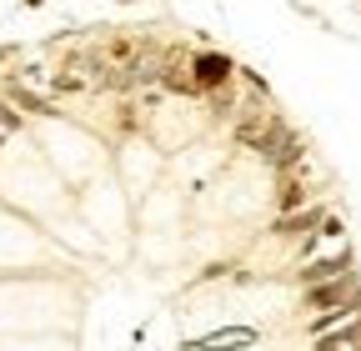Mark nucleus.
Segmentation results:
<instances>
[{
	"instance_id": "ddd939ff",
	"label": "nucleus",
	"mask_w": 361,
	"mask_h": 351,
	"mask_svg": "<svg viewBox=\"0 0 361 351\" xmlns=\"http://www.w3.org/2000/svg\"><path fill=\"white\" fill-rule=\"evenodd\" d=\"M20 6H25V11H40V6H45V0H20Z\"/></svg>"
},
{
	"instance_id": "6e6552de",
	"label": "nucleus",
	"mask_w": 361,
	"mask_h": 351,
	"mask_svg": "<svg viewBox=\"0 0 361 351\" xmlns=\"http://www.w3.org/2000/svg\"><path fill=\"white\" fill-rule=\"evenodd\" d=\"M90 85H96V80H90V75H75V70L66 66V70H56L51 80H45V91H51V96H85V91H90Z\"/></svg>"
},
{
	"instance_id": "1a4fd4ad",
	"label": "nucleus",
	"mask_w": 361,
	"mask_h": 351,
	"mask_svg": "<svg viewBox=\"0 0 361 351\" xmlns=\"http://www.w3.org/2000/svg\"><path fill=\"white\" fill-rule=\"evenodd\" d=\"M20 125H25V116L11 106V96H6V91H0V141H6V136H16Z\"/></svg>"
},
{
	"instance_id": "9b49d317",
	"label": "nucleus",
	"mask_w": 361,
	"mask_h": 351,
	"mask_svg": "<svg viewBox=\"0 0 361 351\" xmlns=\"http://www.w3.org/2000/svg\"><path fill=\"white\" fill-rule=\"evenodd\" d=\"M236 80H241V85H251L256 96H271V85H266V75H261V70H251V66H236Z\"/></svg>"
},
{
	"instance_id": "423d86ee",
	"label": "nucleus",
	"mask_w": 361,
	"mask_h": 351,
	"mask_svg": "<svg viewBox=\"0 0 361 351\" xmlns=\"http://www.w3.org/2000/svg\"><path fill=\"white\" fill-rule=\"evenodd\" d=\"M351 296H361L356 271H341V276H331V281L301 286V306H306V312H326V306H341V301H351Z\"/></svg>"
},
{
	"instance_id": "20e7f679",
	"label": "nucleus",
	"mask_w": 361,
	"mask_h": 351,
	"mask_svg": "<svg viewBox=\"0 0 361 351\" xmlns=\"http://www.w3.org/2000/svg\"><path fill=\"white\" fill-rule=\"evenodd\" d=\"M0 91L11 96V106L20 111V116H40V121H56V116H66L61 106H56V96L51 91H40V85H25L20 75H6V85Z\"/></svg>"
},
{
	"instance_id": "f8f14e48",
	"label": "nucleus",
	"mask_w": 361,
	"mask_h": 351,
	"mask_svg": "<svg viewBox=\"0 0 361 351\" xmlns=\"http://www.w3.org/2000/svg\"><path fill=\"white\" fill-rule=\"evenodd\" d=\"M16 56H20V46H0V66H11Z\"/></svg>"
},
{
	"instance_id": "f03ea898",
	"label": "nucleus",
	"mask_w": 361,
	"mask_h": 351,
	"mask_svg": "<svg viewBox=\"0 0 361 351\" xmlns=\"http://www.w3.org/2000/svg\"><path fill=\"white\" fill-rule=\"evenodd\" d=\"M186 75H191V91L206 96V91H216V85H231L236 80V61L226 51H216V46H196L186 56Z\"/></svg>"
},
{
	"instance_id": "7ed1b4c3",
	"label": "nucleus",
	"mask_w": 361,
	"mask_h": 351,
	"mask_svg": "<svg viewBox=\"0 0 361 351\" xmlns=\"http://www.w3.org/2000/svg\"><path fill=\"white\" fill-rule=\"evenodd\" d=\"M356 266V256H351V246L346 241H336L326 256H306L301 266H296V286H316V281H331V276H341V271H351Z\"/></svg>"
},
{
	"instance_id": "0eeeda50",
	"label": "nucleus",
	"mask_w": 361,
	"mask_h": 351,
	"mask_svg": "<svg viewBox=\"0 0 361 351\" xmlns=\"http://www.w3.org/2000/svg\"><path fill=\"white\" fill-rule=\"evenodd\" d=\"M322 216H326L322 201H306V206H296V211H281L276 221H271V236H276V241H301L306 231L322 226Z\"/></svg>"
},
{
	"instance_id": "f257e3e1",
	"label": "nucleus",
	"mask_w": 361,
	"mask_h": 351,
	"mask_svg": "<svg viewBox=\"0 0 361 351\" xmlns=\"http://www.w3.org/2000/svg\"><path fill=\"white\" fill-rule=\"evenodd\" d=\"M251 151H261V161H266V166H276V171H296V166L306 161V141L296 136V130H291L281 116H271V121H266V130L256 136Z\"/></svg>"
},
{
	"instance_id": "39448f33",
	"label": "nucleus",
	"mask_w": 361,
	"mask_h": 351,
	"mask_svg": "<svg viewBox=\"0 0 361 351\" xmlns=\"http://www.w3.org/2000/svg\"><path fill=\"white\" fill-rule=\"evenodd\" d=\"M261 341L256 326H216V331H201V336H186L180 351H251Z\"/></svg>"
},
{
	"instance_id": "9d476101",
	"label": "nucleus",
	"mask_w": 361,
	"mask_h": 351,
	"mask_svg": "<svg viewBox=\"0 0 361 351\" xmlns=\"http://www.w3.org/2000/svg\"><path fill=\"white\" fill-rule=\"evenodd\" d=\"M306 201H311V191H306L301 181H286V191L276 196V206H281V211H296V206H306Z\"/></svg>"
}]
</instances>
